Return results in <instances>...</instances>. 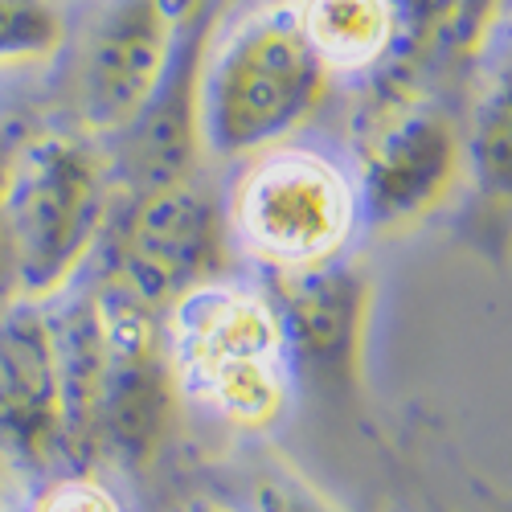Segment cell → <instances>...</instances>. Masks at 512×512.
Listing matches in <instances>:
<instances>
[{"mask_svg":"<svg viewBox=\"0 0 512 512\" xmlns=\"http://www.w3.org/2000/svg\"><path fill=\"white\" fill-rule=\"evenodd\" d=\"M62 13L50 0H0V66L41 62L62 46Z\"/></svg>","mask_w":512,"mask_h":512,"instance_id":"12","label":"cell"},{"mask_svg":"<svg viewBox=\"0 0 512 512\" xmlns=\"http://www.w3.org/2000/svg\"><path fill=\"white\" fill-rule=\"evenodd\" d=\"M480 168H484V177L492 173L496 177V189L504 193L508 185V103L504 95L496 99V111L480 119Z\"/></svg>","mask_w":512,"mask_h":512,"instance_id":"14","label":"cell"},{"mask_svg":"<svg viewBox=\"0 0 512 512\" xmlns=\"http://www.w3.org/2000/svg\"><path fill=\"white\" fill-rule=\"evenodd\" d=\"M103 324V377L95 439H107L127 459H148L168 418V365L160 340L132 295L99 304Z\"/></svg>","mask_w":512,"mask_h":512,"instance_id":"6","label":"cell"},{"mask_svg":"<svg viewBox=\"0 0 512 512\" xmlns=\"http://www.w3.org/2000/svg\"><path fill=\"white\" fill-rule=\"evenodd\" d=\"M177 25L164 0H115L103 13L82 66V119L91 132L140 123L168 78Z\"/></svg>","mask_w":512,"mask_h":512,"instance_id":"5","label":"cell"},{"mask_svg":"<svg viewBox=\"0 0 512 512\" xmlns=\"http://www.w3.org/2000/svg\"><path fill=\"white\" fill-rule=\"evenodd\" d=\"M168 357L185 390L242 426H267L287 402V336L259 291L197 283L173 300Z\"/></svg>","mask_w":512,"mask_h":512,"instance_id":"2","label":"cell"},{"mask_svg":"<svg viewBox=\"0 0 512 512\" xmlns=\"http://www.w3.org/2000/svg\"><path fill=\"white\" fill-rule=\"evenodd\" d=\"M201 512H222V508H201Z\"/></svg>","mask_w":512,"mask_h":512,"instance_id":"17","label":"cell"},{"mask_svg":"<svg viewBox=\"0 0 512 512\" xmlns=\"http://www.w3.org/2000/svg\"><path fill=\"white\" fill-rule=\"evenodd\" d=\"M259 512H332V508L300 480H271L259 492Z\"/></svg>","mask_w":512,"mask_h":512,"instance_id":"16","label":"cell"},{"mask_svg":"<svg viewBox=\"0 0 512 512\" xmlns=\"http://www.w3.org/2000/svg\"><path fill=\"white\" fill-rule=\"evenodd\" d=\"M324 74L295 9L246 17L201 70V144L218 156H246L279 144L320 103Z\"/></svg>","mask_w":512,"mask_h":512,"instance_id":"1","label":"cell"},{"mask_svg":"<svg viewBox=\"0 0 512 512\" xmlns=\"http://www.w3.org/2000/svg\"><path fill=\"white\" fill-rule=\"evenodd\" d=\"M37 512H123L119 500L91 476H66L58 480L46 496H41Z\"/></svg>","mask_w":512,"mask_h":512,"instance_id":"13","label":"cell"},{"mask_svg":"<svg viewBox=\"0 0 512 512\" xmlns=\"http://www.w3.org/2000/svg\"><path fill=\"white\" fill-rule=\"evenodd\" d=\"M0 439L29 463L66 451L54 328L37 308H17L0 324Z\"/></svg>","mask_w":512,"mask_h":512,"instance_id":"9","label":"cell"},{"mask_svg":"<svg viewBox=\"0 0 512 512\" xmlns=\"http://www.w3.org/2000/svg\"><path fill=\"white\" fill-rule=\"evenodd\" d=\"M99 156L74 136H33L0 177V234L25 295L70 283L103 222Z\"/></svg>","mask_w":512,"mask_h":512,"instance_id":"3","label":"cell"},{"mask_svg":"<svg viewBox=\"0 0 512 512\" xmlns=\"http://www.w3.org/2000/svg\"><path fill=\"white\" fill-rule=\"evenodd\" d=\"M218 254V213L193 185H160L123 234V279L136 304H173L205 279Z\"/></svg>","mask_w":512,"mask_h":512,"instance_id":"7","label":"cell"},{"mask_svg":"<svg viewBox=\"0 0 512 512\" xmlns=\"http://www.w3.org/2000/svg\"><path fill=\"white\" fill-rule=\"evenodd\" d=\"M357 193L340 168L316 152H271L246 173L234 222L250 254L283 271L324 267L349 242Z\"/></svg>","mask_w":512,"mask_h":512,"instance_id":"4","label":"cell"},{"mask_svg":"<svg viewBox=\"0 0 512 512\" xmlns=\"http://www.w3.org/2000/svg\"><path fill=\"white\" fill-rule=\"evenodd\" d=\"M459 140L447 115L431 107H414L381 127L365 156L361 205L373 222L402 226L422 218L455 181Z\"/></svg>","mask_w":512,"mask_h":512,"instance_id":"8","label":"cell"},{"mask_svg":"<svg viewBox=\"0 0 512 512\" xmlns=\"http://www.w3.org/2000/svg\"><path fill=\"white\" fill-rule=\"evenodd\" d=\"M365 287L349 271L308 267L291 271V287L283 283V336L287 357L316 369L320 377H345L357 361Z\"/></svg>","mask_w":512,"mask_h":512,"instance_id":"10","label":"cell"},{"mask_svg":"<svg viewBox=\"0 0 512 512\" xmlns=\"http://www.w3.org/2000/svg\"><path fill=\"white\" fill-rule=\"evenodd\" d=\"M295 17L324 70H365L398 41L390 0H304Z\"/></svg>","mask_w":512,"mask_h":512,"instance_id":"11","label":"cell"},{"mask_svg":"<svg viewBox=\"0 0 512 512\" xmlns=\"http://www.w3.org/2000/svg\"><path fill=\"white\" fill-rule=\"evenodd\" d=\"M390 9H394V29L406 33L410 41L422 37H431L439 33V25L455 21V0H390Z\"/></svg>","mask_w":512,"mask_h":512,"instance_id":"15","label":"cell"}]
</instances>
